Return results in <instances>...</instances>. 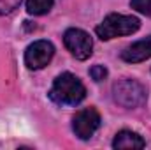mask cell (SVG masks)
Segmentation results:
<instances>
[{"label": "cell", "mask_w": 151, "mask_h": 150, "mask_svg": "<svg viewBox=\"0 0 151 150\" xmlns=\"http://www.w3.org/2000/svg\"><path fill=\"white\" fill-rule=\"evenodd\" d=\"M49 97L56 104L76 106L86 97V88L77 76L70 74V73H63L55 79L49 90Z\"/></svg>", "instance_id": "6da1fadb"}, {"label": "cell", "mask_w": 151, "mask_h": 150, "mask_svg": "<svg viewBox=\"0 0 151 150\" xmlns=\"http://www.w3.org/2000/svg\"><path fill=\"white\" fill-rule=\"evenodd\" d=\"M113 99L123 108H139L148 99V90L137 79L123 78L113 85Z\"/></svg>", "instance_id": "7a4b0ae2"}, {"label": "cell", "mask_w": 151, "mask_h": 150, "mask_svg": "<svg viewBox=\"0 0 151 150\" xmlns=\"http://www.w3.org/2000/svg\"><path fill=\"white\" fill-rule=\"evenodd\" d=\"M139 27H141L139 18L113 12L104 18V21L95 28V32L102 41H109V39L119 37V36H130V34L137 32Z\"/></svg>", "instance_id": "3957f363"}, {"label": "cell", "mask_w": 151, "mask_h": 150, "mask_svg": "<svg viewBox=\"0 0 151 150\" xmlns=\"http://www.w3.org/2000/svg\"><path fill=\"white\" fill-rule=\"evenodd\" d=\"M63 42H65L67 50L79 60H86L91 55L93 41L90 37V34H86L81 28H69L63 34Z\"/></svg>", "instance_id": "277c9868"}, {"label": "cell", "mask_w": 151, "mask_h": 150, "mask_svg": "<svg viewBox=\"0 0 151 150\" xmlns=\"http://www.w3.org/2000/svg\"><path fill=\"white\" fill-rule=\"evenodd\" d=\"M55 55V46L49 41H35L25 51V64L28 69L39 71L46 67Z\"/></svg>", "instance_id": "5b68a950"}, {"label": "cell", "mask_w": 151, "mask_h": 150, "mask_svg": "<svg viewBox=\"0 0 151 150\" xmlns=\"http://www.w3.org/2000/svg\"><path fill=\"white\" fill-rule=\"evenodd\" d=\"M100 127V115L95 108L81 110L72 120V129L79 140H90Z\"/></svg>", "instance_id": "8992f818"}, {"label": "cell", "mask_w": 151, "mask_h": 150, "mask_svg": "<svg viewBox=\"0 0 151 150\" xmlns=\"http://www.w3.org/2000/svg\"><path fill=\"white\" fill-rule=\"evenodd\" d=\"M121 58L128 64H137V62H144L151 58V36L127 46L121 51Z\"/></svg>", "instance_id": "52a82bcc"}, {"label": "cell", "mask_w": 151, "mask_h": 150, "mask_svg": "<svg viewBox=\"0 0 151 150\" xmlns=\"http://www.w3.org/2000/svg\"><path fill=\"white\" fill-rule=\"evenodd\" d=\"M144 140L137 134V133H134V131H127V129H123V131H119L116 136H114L113 140V147L114 149H144Z\"/></svg>", "instance_id": "ba28073f"}, {"label": "cell", "mask_w": 151, "mask_h": 150, "mask_svg": "<svg viewBox=\"0 0 151 150\" xmlns=\"http://www.w3.org/2000/svg\"><path fill=\"white\" fill-rule=\"evenodd\" d=\"M53 7V0H27V11L34 16H42L49 12Z\"/></svg>", "instance_id": "9c48e42d"}, {"label": "cell", "mask_w": 151, "mask_h": 150, "mask_svg": "<svg viewBox=\"0 0 151 150\" xmlns=\"http://www.w3.org/2000/svg\"><path fill=\"white\" fill-rule=\"evenodd\" d=\"M130 7L151 18V0H130Z\"/></svg>", "instance_id": "30bf717a"}, {"label": "cell", "mask_w": 151, "mask_h": 150, "mask_svg": "<svg viewBox=\"0 0 151 150\" xmlns=\"http://www.w3.org/2000/svg\"><path fill=\"white\" fill-rule=\"evenodd\" d=\"M90 76L93 78V81H104L107 78V69L104 66H93L90 69Z\"/></svg>", "instance_id": "8fae6325"}, {"label": "cell", "mask_w": 151, "mask_h": 150, "mask_svg": "<svg viewBox=\"0 0 151 150\" xmlns=\"http://www.w3.org/2000/svg\"><path fill=\"white\" fill-rule=\"evenodd\" d=\"M21 0H0V14H7L19 5Z\"/></svg>", "instance_id": "7c38bea8"}]
</instances>
